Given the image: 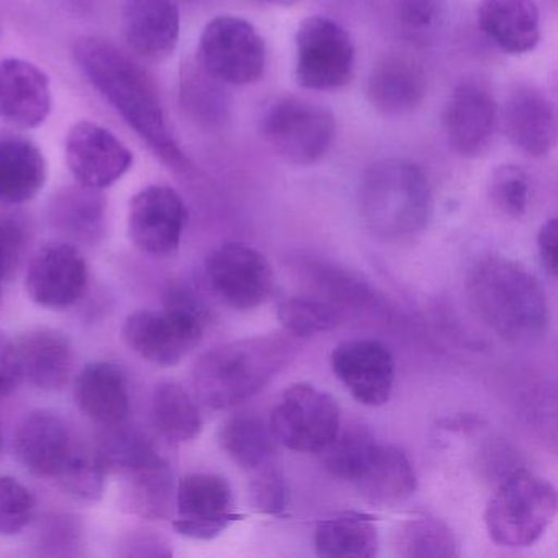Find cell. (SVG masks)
Returning a JSON list of instances; mask_svg holds the SVG:
<instances>
[{"label":"cell","instance_id":"obj_33","mask_svg":"<svg viewBox=\"0 0 558 558\" xmlns=\"http://www.w3.org/2000/svg\"><path fill=\"white\" fill-rule=\"evenodd\" d=\"M106 201L96 189H64L53 198V220L64 231L77 236H94L102 228Z\"/></svg>","mask_w":558,"mask_h":558},{"label":"cell","instance_id":"obj_6","mask_svg":"<svg viewBox=\"0 0 558 558\" xmlns=\"http://www.w3.org/2000/svg\"><path fill=\"white\" fill-rule=\"evenodd\" d=\"M557 489L527 470L509 475L489 499L486 531L501 547H529L547 531L557 514Z\"/></svg>","mask_w":558,"mask_h":558},{"label":"cell","instance_id":"obj_18","mask_svg":"<svg viewBox=\"0 0 558 558\" xmlns=\"http://www.w3.org/2000/svg\"><path fill=\"white\" fill-rule=\"evenodd\" d=\"M81 446L74 444L70 427L51 411H32L19 424L14 437L19 462L37 476L57 478Z\"/></svg>","mask_w":558,"mask_h":558},{"label":"cell","instance_id":"obj_11","mask_svg":"<svg viewBox=\"0 0 558 558\" xmlns=\"http://www.w3.org/2000/svg\"><path fill=\"white\" fill-rule=\"evenodd\" d=\"M205 276L215 295L238 312L259 308L274 292V269L260 251L225 243L211 251Z\"/></svg>","mask_w":558,"mask_h":558},{"label":"cell","instance_id":"obj_9","mask_svg":"<svg viewBox=\"0 0 558 558\" xmlns=\"http://www.w3.org/2000/svg\"><path fill=\"white\" fill-rule=\"evenodd\" d=\"M269 426L277 444L287 449L322 453L341 430V408L313 385H292L274 408Z\"/></svg>","mask_w":558,"mask_h":558},{"label":"cell","instance_id":"obj_41","mask_svg":"<svg viewBox=\"0 0 558 558\" xmlns=\"http://www.w3.org/2000/svg\"><path fill=\"white\" fill-rule=\"evenodd\" d=\"M21 384L14 339L0 329V398L14 393Z\"/></svg>","mask_w":558,"mask_h":558},{"label":"cell","instance_id":"obj_8","mask_svg":"<svg viewBox=\"0 0 558 558\" xmlns=\"http://www.w3.org/2000/svg\"><path fill=\"white\" fill-rule=\"evenodd\" d=\"M263 132L272 151L287 162L310 166L325 158L336 136L331 110L300 97H283L267 109Z\"/></svg>","mask_w":558,"mask_h":558},{"label":"cell","instance_id":"obj_29","mask_svg":"<svg viewBox=\"0 0 558 558\" xmlns=\"http://www.w3.org/2000/svg\"><path fill=\"white\" fill-rule=\"evenodd\" d=\"M151 413L156 429L171 442H187L201 434V411L189 391L174 381L155 388Z\"/></svg>","mask_w":558,"mask_h":558},{"label":"cell","instance_id":"obj_30","mask_svg":"<svg viewBox=\"0 0 558 558\" xmlns=\"http://www.w3.org/2000/svg\"><path fill=\"white\" fill-rule=\"evenodd\" d=\"M221 449L234 463L246 470H257L270 462L277 440L269 424L254 416H236L221 427Z\"/></svg>","mask_w":558,"mask_h":558},{"label":"cell","instance_id":"obj_7","mask_svg":"<svg viewBox=\"0 0 558 558\" xmlns=\"http://www.w3.org/2000/svg\"><path fill=\"white\" fill-rule=\"evenodd\" d=\"M197 54L207 76L230 86H250L266 71V41L253 24L233 15L205 25Z\"/></svg>","mask_w":558,"mask_h":558},{"label":"cell","instance_id":"obj_13","mask_svg":"<svg viewBox=\"0 0 558 558\" xmlns=\"http://www.w3.org/2000/svg\"><path fill=\"white\" fill-rule=\"evenodd\" d=\"M187 218V207L174 189L149 185L130 204V240L143 253L168 256L181 246Z\"/></svg>","mask_w":558,"mask_h":558},{"label":"cell","instance_id":"obj_21","mask_svg":"<svg viewBox=\"0 0 558 558\" xmlns=\"http://www.w3.org/2000/svg\"><path fill=\"white\" fill-rule=\"evenodd\" d=\"M352 483L367 501L388 508L414 495L417 476L403 450L375 439L362 457Z\"/></svg>","mask_w":558,"mask_h":558},{"label":"cell","instance_id":"obj_45","mask_svg":"<svg viewBox=\"0 0 558 558\" xmlns=\"http://www.w3.org/2000/svg\"><path fill=\"white\" fill-rule=\"evenodd\" d=\"M0 446H2V437H0Z\"/></svg>","mask_w":558,"mask_h":558},{"label":"cell","instance_id":"obj_28","mask_svg":"<svg viewBox=\"0 0 558 558\" xmlns=\"http://www.w3.org/2000/svg\"><path fill=\"white\" fill-rule=\"evenodd\" d=\"M316 554L322 557L371 558L378 551L374 519L361 512H342L323 519L315 531Z\"/></svg>","mask_w":558,"mask_h":558},{"label":"cell","instance_id":"obj_2","mask_svg":"<svg viewBox=\"0 0 558 558\" xmlns=\"http://www.w3.org/2000/svg\"><path fill=\"white\" fill-rule=\"evenodd\" d=\"M465 289L476 318L499 338L529 344L547 332V295L537 277L515 260L499 256L478 260Z\"/></svg>","mask_w":558,"mask_h":558},{"label":"cell","instance_id":"obj_3","mask_svg":"<svg viewBox=\"0 0 558 558\" xmlns=\"http://www.w3.org/2000/svg\"><path fill=\"white\" fill-rule=\"evenodd\" d=\"M293 354L295 345L282 335L253 336L218 345L195 364V393L211 410H230L267 387Z\"/></svg>","mask_w":558,"mask_h":558},{"label":"cell","instance_id":"obj_20","mask_svg":"<svg viewBox=\"0 0 558 558\" xmlns=\"http://www.w3.org/2000/svg\"><path fill=\"white\" fill-rule=\"evenodd\" d=\"M509 142L532 158H544L557 142L554 104L537 87L518 86L502 107Z\"/></svg>","mask_w":558,"mask_h":558},{"label":"cell","instance_id":"obj_14","mask_svg":"<svg viewBox=\"0 0 558 558\" xmlns=\"http://www.w3.org/2000/svg\"><path fill=\"white\" fill-rule=\"evenodd\" d=\"M331 367L338 380L364 407H381L393 393L397 361L380 341L342 342L332 351Z\"/></svg>","mask_w":558,"mask_h":558},{"label":"cell","instance_id":"obj_17","mask_svg":"<svg viewBox=\"0 0 558 558\" xmlns=\"http://www.w3.org/2000/svg\"><path fill=\"white\" fill-rule=\"evenodd\" d=\"M496 120L498 109L488 87L482 81H462L453 89L444 116L450 148L463 158L485 155L495 136Z\"/></svg>","mask_w":558,"mask_h":558},{"label":"cell","instance_id":"obj_23","mask_svg":"<svg viewBox=\"0 0 558 558\" xmlns=\"http://www.w3.org/2000/svg\"><path fill=\"white\" fill-rule=\"evenodd\" d=\"M22 381L40 390H63L73 371V349L57 329L34 328L14 339Z\"/></svg>","mask_w":558,"mask_h":558},{"label":"cell","instance_id":"obj_36","mask_svg":"<svg viewBox=\"0 0 558 558\" xmlns=\"http://www.w3.org/2000/svg\"><path fill=\"white\" fill-rule=\"evenodd\" d=\"M99 453L109 472L123 475H129L161 457L142 434L130 430H120L110 436L100 447Z\"/></svg>","mask_w":558,"mask_h":558},{"label":"cell","instance_id":"obj_24","mask_svg":"<svg viewBox=\"0 0 558 558\" xmlns=\"http://www.w3.org/2000/svg\"><path fill=\"white\" fill-rule=\"evenodd\" d=\"M426 93L427 77L423 68L400 54L384 58L368 77V102L384 116L400 117L413 112Z\"/></svg>","mask_w":558,"mask_h":558},{"label":"cell","instance_id":"obj_42","mask_svg":"<svg viewBox=\"0 0 558 558\" xmlns=\"http://www.w3.org/2000/svg\"><path fill=\"white\" fill-rule=\"evenodd\" d=\"M437 9L434 0H400L398 15L411 31H426L434 24Z\"/></svg>","mask_w":558,"mask_h":558},{"label":"cell","instance_id":"obj_12","mask_svg":"<svg viewBox=\"0 0 558 558\" xmlns=\"http://www.w3.org/2000/svg\"><path fill=\"white\" fill-rule=\"evenodd\" d=\"M241 515L234 511L230 483L214 473H191L175 489V531L195 541H211Z\"/></svg>","mask_w":558,"mask_h":558},{"label":"cell","instance_id":"obj_27","mask_svg":"<svg viewBox=\"0 0 558 558\" xmlns=\"http://www.w3.org/2000/svg\"><path fill=\"white\" fill-rule=\"evenodd\" d=\"M48 178L47 159L21 133L0 132V202L21 205L34 201Z\"/></svg>","mask_w":558,"mask_h":558},{"label":"cell","instance_id":"obj_34","mask_svg":"<svg viewBox=\"0 0 558 558\" xmlns=\"http://www.w3.org/2000/svg\"><path fill=\"white\" fill-rule=\"evenodd\" d=\"M280 323L296 338L322 335L339 325V312L332 303L316 296H290L279 305Z\"/></svg>","mask_w":558,"mask_h":558},{"label":"cell","instance_id":"obj_4","mask_svg":"<svg viewBox=\"0 0 558 558\" xmlns=\"http://www.w3.org/2000/svg\"><path fill=\"white\" fill-rule=\"evenodd\" d=\"M359 211L367 230L387 243L420 236L433 215V194L424 172L404 159H381L359 185Z\"/></svg>","mask_w":558,"mask_h":558},{"label":"cell","instance_id":"obj_44","mask_svg":"<svg viewBox=\"0 0 558 558\" xmlns=\"http://www.w3.org/2000/svg\"><path fill=\"white\" fill-rule=\"evenodd\" d=\"M263 2H267V4H274V5H293L296 4V2H300V0H263Z\"/></svg>","mask_w":558,"mask_h":558},{"label":"cell","instance_id":"obj_38","mask_svg":"<svg viewBox=\"0 0 558 558\" xmlns=\"http://www.w3.org/2000/svg\"><path fill=\"white\" fill-rule=\"evenodd\" d=\"M34 496L14 476H0V535H17L31 524Z\"/></svg>","mask_w":558,"mask_h":558},{"label":"cell","instance_id":"obj_19","mask_svg":"<svg viewBox=\"0 0 558 558\" xmlns=\"http://www.w3.org/2000/svg\"><path fill=\"white\" fill-rule=\"evenodd\" d=\"M51 112L47 74L22 60H0V120L21 130L40 126Z\"/></svg>","mask_w":558,"mask_h":558},{"label":"cell","instance_id":"obj_39","mask_svg":"<svg viewBox=\"0 0 558 558\" xmlns=\"http://www.w3.org/2000/svg\"><path fill=\"white\" fill-rule=\"evenodd\" d=\"M251 482V501L257 511L269 515H282L289 508L290 489L286 476L277 466H260Z\"/></svg>","mask_w":558,"mask_h":558},{"label":"cell","instance_id":"obj_5","mask_svg":"<svg viewBox=\"0 0 558 558\" xmlns=\"http://www.w3.org/2000/svg\"><path fill=\"white\" fill-rule=\"evenodd\" d=\"M204 328L201 303L182 287H171L166 293L165 310L132 313L122 336L140 357L159 367H174L201 342Z\"/></svg>","mask_w":558,"mask_h":558},{"label":"cell","instance_id":"obj_35","mask_svg":"<svg viewBox=\"0 0 558 558\" xmlns=\"http://www.w3.org/2000/svg\"><path fill=\"white\" fill-rule=\"evenodd\" d=\"M107 473L109 470L99 450L80 447L66 469L58 476V482L71 495L96 501L106 492Z\"/></svg>","mask_w":558,"mask_h":558},{"label":"cell","instance_id":"obj_40","mask_svg":"<svg viewBox=\"0 0 558 558\" xmlns=\"http://www.w3.org/2000/svg\"><path fill=\"white\" fill-rule=\"evenodd\" d=\"M24 247V231L15 221L0 220V290L9 274L17 266Z\"/></svg>","mask_w":558,"mask_h":558},{"label":"cell","instance_id":"obj_15","mask_svg":"<svg viewBox=\"0 0 558 558\" xmlns=\"http://www.w3.org/2000/svg\"><path fill=\"white\" fill-rule=\"evenodd\" d=\"M66 162L84 187L104 191L133 166V155L112 132L93 122H80L66 136Z\"/></svg>","mask_w":558,"mask_h":558},{"label":"cell","instance_id":"obj_31","mask_svg":"<svg viewBox=\"0 0 558 558\" xmlns=\"http://www.w3.org/2000/svg\"><path fill=\"white\" fill-rule=\"evenodd\" d=\"M126 498L133 512L148 519L171 515L175 499L174 476L162 457L126 475Z\"/></svg>","mask_w":558,"mask_h":558},{"label":"cell","instance_id":"obj_22","mask_svg":"<svg viewBox=\"0 0 558 558\" xmlns=\"http://www.w3.org/2000/svg\"><path fill=\"white\" fill-rule=\"evenodd\" d=\"M122 27L133 51L149 60H162L178 47L181 12L174 0H126Z\"/></svg>","mask_w":558,"mask_h":558},{"label":"cell","instance_id":"obj_37","mask_svg":"<svg viewBox=\"0 0 558 558\" xmlns=\"http://www.w3.org/2000/svg\"><path fill=\"white\" fill-rule=\"evenodd\" d=\"M488 195L499 211L508 217L521 218L527 210L531 195L529 175L519 166H499L489 179Z\"/></svg>","mask_w":558,"mask_h":558},{"label":"cell","instance_id":"obj_43","mask_svg":"<svg viewBox=\"0 0 558 558\" xmlns=\"http://www.w3.org/2000/svg\"><path fill=\"white\" fill-rule=\"evenodd\" d=\"M557 241L558 221L557 218H550L542 225L537 233L538 259L542 269L550 277L557 276Z\"/></svg>","mask_w":558,"mask_h":558},{"label":"cell","instance_id":"obj_1","mask_svg":"<svg viewBox=\"0 0 558 558\" xmlns=\"http://www.w3.org/2000/svg\"><path fill=\"white\" fill-rule=\"evenodd\" d=\"M73 53L84 76L151 151L171 168L184 169L187 158L169 126L151 77L106 38H80Z\"/></svg>","mask_w":558,"mask_h":558},{"label":"cell","instance_id":"obj_10","mask_svg":"<svg viewBox=\"0 0 558 558\" xmlns=\"http://www.w3.org/2000/svg\"><path fill=\"white\" fill-rule=\"evenodd\" d=\"M355 47L342 25L323 15L305 19L295 35V77L308 90H335L352 80Z\"/></svg>","mask_w":558,"mask_h":558},{"label":"cell","instance_id":"obj_26","mask_svg":"<svg viewBox=\"0 0 558 558\" xmlns=\"http://www.w3.org/2000/svg\"><path fill=\"white\" fill-rule=\"evenodd\" d=\"M476 22L505 53H529L541 40V12L534 0H480Z\"/></svg>","mask_w":558,"mask_h":558},{"label":"cell","instance_id":"obj_25","mask_svg":"<svg viewBox=\"0 0 558 558\" xmlns=\"http://www.w3.org/2000/svg\"><path fill=\"white\" fill-rule=\"evenodd\" d=\"M77 408L104 427L123 424L130 413L129 380L112 362H93L77 375L74 384Z\"/></svg>","mask_w":558,"mask_h":558},{"label":"cell","instance_id":"obj_32","mask_svg":"<svg viewBox=\"0 0 558 558\" xmlns=\"http://www.w3.org/2000/svg\"><path fill=\"white\" fill-rule=\"evenodd\" d=\"M395 550L404 558H450L457 555L453 532L436 518H411L395 532Z\"/></svg>","mask_w":558,"mask_h":558},{"label":"cell","instance_id":"obj_16","mask_svg":"<svg viewBox=\"0 0 558 558\" xmlns=\"http://www.w3.org/2000/svg\"><path fill=\"white\" fill-rule=\"evenodd\" d=\"M87 264L83 254L68 243L40 247L28 264L25 289L37 305L64 310L86 292Z\"/></svg>","mask_w":558,"mask_h":558}]
</instances>
